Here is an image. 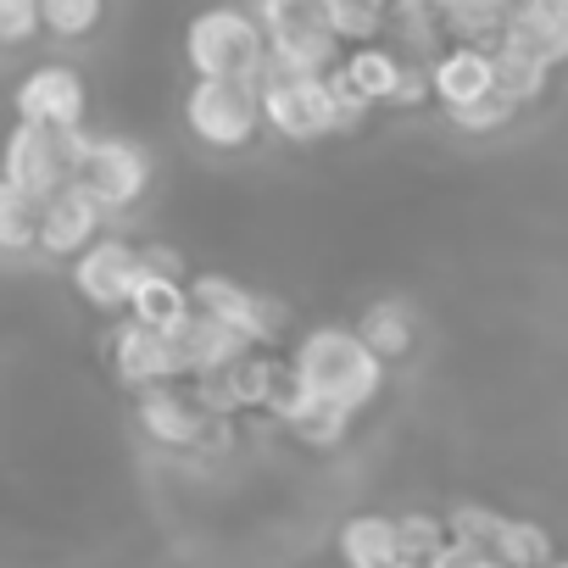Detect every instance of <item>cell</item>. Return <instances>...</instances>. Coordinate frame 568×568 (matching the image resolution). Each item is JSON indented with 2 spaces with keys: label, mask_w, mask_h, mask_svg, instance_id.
Instances as JSON below:
<instances>
[{
  "label": "cell",
  "mask_w": 568,
  "mask_h": 568,
  "mask_svg": "<svg viewBox=\"0 0 568 568\" xmlns=\"http://www.w3.org/2000/svg\"><path fill=\"white\" fill-rule=\"evenodd\" d=\"M140 278H145V267H140V245L112 240V234H101L79 262H68L73 296H79L84 307H95V313H123L129 296L140 291Z\"/></svg>",
  "instance_id": "30bf717a"
},
{
  "label": "cell",
  "mask_w": 568,
  "mask_h": 568,
  "mask_svg": "<svg viewBox=\"0 0 568 568\" xmlns=\"http://www.w3.org/2000/svg\"><path fill=\"white\" fill-rule=\"evenodd\" d=\"M390 106H396V112H418V106H429V68H418V62H402V73H396V90H390Z\"/></svg>",
  "instance_id": "836d02e7"
},
{
  "label": "cell",
  "mask_w": 568,
  "mask_h": 568,
  "mask_svg": "<svg viewBox=\"0 0 568 568\" xmlns=\"http://www.w3.org/2000/svg\"><path fill=\"white\" fill-rule=\"evenodd\" d=\"M190 284H179V278H140V291L129 296V324H140V329H151V335H162V341H173L184 324H190Z\"/></svg>",
  "instance_id": "ac0fdd59"
},
{
  "label": "cell",
  "mask_w": 568,
  "mask_h": 568,
  "mask_svg": "<svg viewBox=\"0 0 568 568\" xmlns=\"http://www.w3.org/2000/svg\"><path fill=\"white\" fill-rule=\"evenodd\" d=\"M446 546V524L435 513H402L396 518V568H429Z\"/></svg>",
  "instance_id": "4316f807"
},
{
  "label": "cell",
  "mask_w": 568,
  "mask_h": 568,
  "mask_svg": "<svg viewBox=\"0 0 568 568\" xmlns=\"http://www.w3.org/2000/svg\"><path fill=\"white\" fill-rule=\"evenodd\" d=\"M134 424H140L145 440L173 446V452L201 446V440L217 435V424L201 413V402L190 396V385H156V390H140V396H134Z\"/></svg>",
  "instance_id": "7c38bea8"
},
{
  "label": "cell",
  "mask_w": 568,
  "mask_h": 568,
  "mask_svg": "<svg viewBox=\"0 0 568 568\" xmlns=\"http://www.w3.org/2000/svg\"><path fill=\"white\" fill-rule=\"evenodd\" d=\"M106 23L101 0H40V29L57 40H90Z\"/></svg>",
  "instance_id": "83f0119b"
},
{
  "label": "cell",
  "mask_w": 568,
  "mask_h": 568,
  "mask_svg": "<svg viewBox=\"0 0 568 568\" xmlns=\"http://www.w3.org/2000/svg\"><path fill=\"white\" fill-rule=\"evenodd\" d=\"M190 307H195L201 318H212L217 329H229L234 341H245L251 352H262V346L284 329V318H291L278 302L245 291V284H234V278H223V273H195V278H190Z\"/></svg>",
  "instance_id": "ba28073f"
},
{
  "label": "cell",
  "mask_w": 568,
  "mask_h": 568,
  "mask_svg": "<svg viewBox=\"0 0 568 568\" xmlns=\"http://www.w3.org/2000/svg\"><path fill=\"white\" fill-rule=\"evenodd\" d=\"M341 568H396V518L390 513H352L335 529Z\"/></svg>",
  "instance_id": "e0dca14e"
},
{
  "label": "cell",
  "mask_w": 568,
  "mask_h": 568,
  "mask_svg": "<svg viewBox=\"0 0 568 568\" xmlns=\"http://www.w3.org/2000/svg\"><path fill=\"white\" fill-rule=\"evenodd\" d=\"M551 568H568V557H557V562H551Z\"/></svg>",
  "instance_id": "8d00e7d4"
},
{
  "label": "cell",
  "mask_w": 568,
  "mask_h": 568,
  "mask_svg": "<svg viewBox=\"0 0 568 568\" xmlns=\"http://www.w3.org/2000/svg\"><path fill=\"white\" fill-rule=\"evenodd\" d=\"M352 335H357V341H363V346H368L379 363H396V357H407V352H413V341H418V324H413L407 302H368Z\"/></svg>",
  "instance_id": "7402d4cb"
},
{
  "label": "cell",
  "mask_w": 568,
  "mask_h": 568,
  "mask_svg": "<svg viewBox=\"0 0 568 568\" xmlns=\"http://www.w3.org/2000/svg\"><path fill=\"white\" fill-rule=\"evenodd\" d=\"M140 267H145L151 278H179V284H184V251H179V245H162V240L140 245Z\"/></svg>",
  "instance_id": "e575fe53"
},
{
  "label": "cell",
  "mask_w": 568,
  "mask_h": 568,
  "mask_svg": "<svg viewBox=\"0 0 568 568\" xmlns=\"http://www.w3.org/2000/svg\"><path fill=\"white\" fill-rule=\"evenodd\" d=\"M507 45L535 57L546 73L568 62V0H529V7H507Z\"/></svg>",
  "instance_id": "5bb4252c"
},
{
  "label": "cell",
  "mask_w": 568,
  "mask_h": 568,
  "mask_svg": "<svg viewBox=\"0 0 568 568\" xmlns=\"http://www.w3.org/2000/svg\"><path fill=\"white\" fill-rule=\"evenodd\" d=\"M151 179H156L151 151L134 145V140H112V134H90L84 162H79V173H73V184H79L101 212H129V206H140V201L151 195Z\"/></svg>",
  "instance_id": "8992f818"
},
{
  "label": "cell",
  "mask_w": 568,
  "mask_h": 568,
  "mask_svg": "<svg viewBox=\"0 0 568 568\" xmlns=\"http://www.w3.org/2000/svg\"><path fill=\"white\" fill-rule=\"evenodd\" d=\"M273 368H278V357H267V352H245V357L229 368V385H234L240 413H262V396H267Z\"/></svg>",
  "instance_id": "f546056e"
},
{
  "label": "cell",
  "mask_w": 568,
  "mask_h": 568,
  "mask_svg": "<svg viewBox=\"0 0 568 568\" xmlns=\"http://www.w3.org/2000/svg\"><path fill=\"white\" fill-rule=\"evenodd\" d=\"M490 90H496V101H507L513 112H524V106H535L546 90H551V73L535 62V57H524L518 45H496L490 51Z\"/></svg>",
  "instance_id": "44dd1931"
},
{
  "label": "cell",
  "mask_w": 568,
  "mask_h": 568,
  "mask_svg": "<svg viewBox=\"0 0 568 568\" xmlns=\"http://www.w3.org/2000/svg\"><path fill=\"white\" fill-rule=\"evenodd\" d=\"M251 23L262 29V51L273 73H302V79H324L341 68V45L324 34L318 7H302V0H262L251 7Z\"/></svg>",
  "instance_id": "3957f363"
},
{
  "label": "cell",
  "mask_w": 568,
  "mask_h": 568,
  "mask_svg": "<svg viewBox=\"0 0 568 568\" xmlns=\"http://www.w3.org/2000/svg\"><path fill=\"white\" fill-rule=\"evenodd\" d=\"M318 23H324V34L346 51V45H379V34H385V7H341V0H329V7H318Z\"/></svg>",
  "instance_id": "484cf974"
},
{
  "label": "cell",
  "mask_w": 568,
  "mask_h": 568,
  "mask_svg": "<svg viewBox=\"0 0 568 568\" xmlns=\"http://www.w3.org/2000/svg\"><path fill=\"white\" fill-rule=\"evenodd\" d=\"M251 346L245 341H234L229 329H217L212 318H201V313H190V324L173 335V357H179V368H184V379H206V374H223V368H234L240 357H245Z\"/></svg>",
  "instance_id": "2e32d148"
},
{
  "label": "cell",
  "mask_w": 568,
  "mask_h": 568,
  "mask_svg": "<svg viewBox=\"0 0 568 568\" xmlns=\"http://www.w3.org/2000/svg\"><path fill=\"white\" fill-rule=\"evenodd\" d=\"M12 112H18L23 129H45V134L84 129V112H90L84 73L68 68V62H40L34 73H23V84L12 95Z\"/></svg>",
  "instance_id": "9c48e42d"
},
{
  "label": "cell",
  "mask_w": 568,
  "mask_h": 568,
  "mask_svg": "<svg viewBox=\"0 0 568 568\" xmlns=\"http://www.w3.org/2000/svg\"><path fill=\"white\" fill-rule=\"evenodd\" d=\"M40 251V201L0 179V256Z\"/></svg>",
  "instance_id": "d4e9b609"
},
{
  "label": "cell",
  "mask_w": 568,
  "mask_h": 568,
  "mask_svg": "<svg viewBox=\"0 0 568 568\" xmlns=\"http://www.w3.org/2000/svg\"><path fill=\"white\" fill-rule=\"evenodd\" d=\"M84 145H90V129H68V134H45V129H12L7 134V151H0V179L18 184L23 195H34L40 206L73 184L79 162H84Z\"/></svg>",
  "instance_id": "277c9868"
},
{
  "label": "cell",
  "mask_w": 568,
  "mask_h": 568,
  "mask_svg": "<svg viewBox=\"0 0 568 568\" xmlns=\"http://www.w3.org/2000/svg\"><path fill=\"white\" fill-rule=\"evenodd\" d=\"M490 557H496L501 568H551V562H557V540H551L546 524H535V518H507V513H501L496 540H490Z\"/></svg>",
  "instance_id": "cb8c5ba5"
},
{
  "label": "cell",
  "mask_w": 568,
  "mask_h": 568,
  "mask_svg": "<svg viewBox=\"0 0 568 568\" xmlns=\"http://www.w3.org/2000/svg\"><path fill=\"white\" fill-rule=\"evenodd\" d=\"M184 129L206 151H245V145H256V134H262L256 84H190Z\"/></svg>",
  "instance_id": "52a82bcc"
},
{
  "label": "cell",
  "mask_w": 568,
  "mask_h": 568,
  "mask_svg": "<svg viewBox=\"0 0 568 568\" xmlns=\"http://www.w3.org/2000/svg\"><path fill=\"white\" fill-rule=\"evenodd\" d=\"M496 95L490 90V51H468V45H446L429 62V101H440L446 112H463L474 101Z\"/></svg>",
  "instance_id": "9a60e30c"
},
{
  "label": "cell",
  "mask_w": 568,
  "mask_h": 568,
  "mask_svg": "<svg viewBox=\"0 0 568 568\" xmlns=\"http://www.w3.org/2000/svg\"><path fill=\"white\" fill-rule=\"evenodd\" d=\"M284 363H291V374H296V385L307 390L313 407L341 413V418H357V413L374 407L379 390H385V363H379L346 324H318V329H307Z\"/></svg>",
  "instance_id": "6da1fadb"
},
{
  "label": "cell",
  "mask_w": 568,
  "mask_h": 568,
  "mask_svg": "<svg viewBox=\"0 0 568 568\" xmlns=\"http://www.w3.org/2000/svg\"><path fill=\"white\" fill-rule=\"evenodd\" d=\"M184 62L195 84H256L267 68L262 29L251 23V12H234V7L201 12L184 29Z\"/></svg>",
  "instance_id": "7a4b0ae2"
},
{
  "label": "cell",
  "mask_w": 568,
  "mask_h": 568,
  "mask_svg": "<svg viewBox=\"0 0 568 568\" xmlns=\"http://www.w3.org/2000/svg\"><path fill=\"white\" fill-rule=\"evenodd\" d=\"M440 524H446V540H452V546H468V551H485V557H490V540H496L501 513H490V507H479V501H463V507H452Z\"/></svg>",
  "instance_id": "f1b7e54d"
},
{
  "label": "cell",
  "mask_w": 568,
  "mask_h": 568,
  "mask_svg": "<svg viewBox=\"0 0 568 568\" xmlns=\"http://www.w3.org/2000/svg\"><path fill=\"white\" fill-rule=\"evenodd\" d=\"M479 568H501V562H496V557H485V562H479Z\"/></svg>",
  "instance_id": "d590c367"
},
{
  "label": "cell",
  "mask_w": 568,
  "mask_h": 568,
  "mask_svg": "<svg viewBox=\"0 0 568 568\" xmlns=\"http://www.w3.org/2000/svg\"><path fill=\"white\" fill-rule=\"evenodd\" d=\"M446 118H452V129H463V134H496V129H507L518 112H513L507 101L485 95V101H474V106H463V112H446Z\"/></svg>",
  "instance_id": "1f68e13d"
},
{
  "label": "cell",
  "mask_w": 568,
  "mask_h": 568,
  "mask_svg": "<svg viewBox=\"0 0 568 568\" xmlns=\"http://www.w3.org/2000/svg\"><path fill=\"white\" fill-rule=\"evenodd\" d=\"M385 34L396 40V62L429 68V62L446 51L440 18H435V7H424V0H402V7H385Z\"/></svg>",
  "instance_id": "d6986e66"
},
{
  "label": "cell",
  "mask_w": 568,
  "mask_h": 568,
  "mask_svg": "<svg viewBox=\"0 0 568 568\" xmlns=\"http://www.w3.org/2000/svg\"><path fill=\"white\" fill-rule=\"evenodd\" d=\"M335 73H341V79H346V90L374 112V106H390V90H396L402 62H396V51H385V45H363V51L341 57V68H335Z\"/></svg>",
  "instance_id": "603a6c76"
},
{
  "label": "cell",
  "mask_w": 568,
  "mask_h": 568,
  "mask_svg": "<svg viewBox=\"0 0 568 568\" xmlns=\"http://www.w3.org/2000/svg\"><path fill=\"white\" fill-rule=\"evenodd\" d=\"M101 229H106V212H101L79 184L57 190V195L40 206V251L57 256V262H79V256L101 240Z\"/></svg>",
  "instance_id": "4fadbf2b"
},
{
  "label": "cell",
  "mask_w": 568,
  "mask_h": 568,
  "mask_svg": "<svg viewBox=\"0 0 568 568\" xmlns=\"http://www.w3.org/2000/svg\"><path fill=\"white\" fill-rule=\"evenodd\" d=\"M446 45H468V51H496L507 34V7L496 0H452V7H435Z\"/></svg>",
  "instance_id": "ffe728a7"
},
{
  "label": "cell",
  "mask_w": 568,
  "mask_h": 568,
  "mask_svg": "<svg viewBox=\"0 0 568 568\" xmlns=\"http://www.w3.org/2000/svg\"><path fill=\"white\" fill-rule=\"evenodd\" d=\"M106 368L118 374V385H129L134 396L140 390H156V385H184V368L173 357V341L118 318L112 335H106Z\"/></svg>",
  "instance_id": "8fae6325"
},
{
  "label": "cell",
  "mask_w": 568,
  "mask_h": 568,
  "mask_svg": "<svg viewBox=\"0 0 568 568\" xmlns=\"http://www.w3.org/2000/svg\"><path fill=\"white\" fill-rule=\"evenodd\" d=\"M346 429H352V418L324 413V407H307V413L291 424V435H296L302 446H313V452H335V446L346 440Z\"/></svg>",
  "instance_id": "4dcf8cb0"
},
{
  "label": "cell",
  "mask_w": 568,
  "mask_h": 568,
  "mask_svg": "<svg viewBox=\"0 0 568 568\" xmlns=\"http://www.w3.org/2000/svg\"><path fill=\"white\" fill-rule=\"evenodd\" d=\"M34 34H40L34 0H0V45H29Z\"/></svg>",
  "instance_id": "d6a6232c"
},
{
  "label": "cell",
  "mask_w": 568,
  "mask_h": 568,
  "mask_svg": "<svg viewBox=\"0 0 568 568\" xmlns=\"http://www.w3.org/2000/svg\"><path fill=\"white\" fill-rule=\"evenodd\" d=\"M256 106H262V129L296 140V145L341 134V112H335L329 79H302V73H273V68H262V79H256Z\"/></svg>",
  "instance_id": "5b68a950"
}]
</instances>
